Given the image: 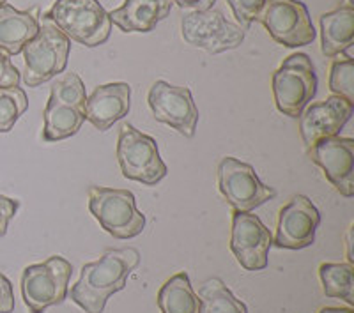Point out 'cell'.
<instances>
[{
	"mask_svg": "<svg viewBox=\"0 0 354 313\" xmlns=\"http://www.w3.org/2000/svg\"><path fill=\"white\" fill-rule=\"evenodd\" d=\"M140 264V253L135 248L109 249L97 262L82 267L78 281L68 290L71 301L85 313H103L106 301L126 287L131 271Z\"/></svg>",
	"mask_w": 354,
	"mask_h": 313,
	"instance_id": "cell-1",
	"label": "cell"
},
{
	"mask_svg": "<svg viewBox=\"0 0 354 313\" xmlns=\"http://www.w3.org/2000/svg\"><path fill=\"white\" fill-rule=\"evenodd\" d=\"M43 20L87 48L105 44L112 32L110 15L97 0H57Z\"/></svg>",
	"mask_w": 354,
	"mask_h": 313,
	"instance_id": "cell-2",
	"label": "cell"
},
{
	"mask_svg": "<svg viewBox=\"0 0 354 313\" xmlns=\"http://www.w3.org/2000/svg\"><path fill=\"white\" fill-rule=\"evenodd\" d=\"M88 211L115 239H133L145 229V216L137 209L135 195L128 189L93 186L88 189Z\"/></svg>",
	"mask_w": 354,
	"mask_h": 313,
	"instance_id": "cell-3",
	"label": "cell"
},
{
	"mask_svg": "<svg viewBox=\"0 0 354 313\" xmlns=\"http://www.w3.org/2000/svg\"><path fill=\"white\" fill-rule=\"evenodd\" d=\"M317 93V75L306 53L289 55L273 73V96L277 108L298 119Z\"/></svg>",
	"mask_w": 354,
	"mask_h": 313,
	"instance_id": "cell-4",
	"label": "cell"
},
{
	"mask_svg": "<svg viewBox=\"0 0 354 313\" xmlns=\"http://www.w3.org/2000/svg\"><path fill=\"white\" fill-rule=\"evenodd\" d=\"M73 265L61 255L43 264L25 267L21 274V296L30 313H44L50 306L61 305L68 297Z\"/></svg>",
	"mask_w": 354,
	"mask_h": 313,
	"instance_id": "cell-5",
	"label": "cell"
},
{
	"mask_svg": "<svg viewBox=\"0 0 354 313\" xmlns=\"http://www.w3.org/2000/svg\"><path fill=\"white\" fill-rule=\"evenodd\" d=\"M71 41L48 21L43 20L36 36L24 46L25 71L24 82L27 87H37L62 73L68 64Z\"/></svg>",
	"mask_w": 354,
	"mask_h": 313,
	"instance_id": "cell-6",
	"label": "cell"
},
{
	"mask_svg": "<svg viewBox=\"0 0 354 313\" xmlns=\"http://www.w3.org/2000/svg\"><path fill=\"white\" fill-rule=\"evenodd\" d=\"M117 161L126 179L145 186H156L167 176V165L161 160L156 140L135 129L129 122H124L119 129Z\"/></svg>",
	"mask_w": 354,
	"mask_h": 313,
	"instance_id": "cell-7",
	"label": "cell"
},
{
	"mask_svg": "<svg viewBox=\"0 0 354 313\" xmlns=\"http://www.w3.org/2000/svg\"><path fill=\"white\" fill-rule=\"evenodd\" d=\"M218 189L227 204L239 213H252L277 197V189L266 186L252 165L232 156L221 158L216 169Z\"/></svg>",
	"mask_w": 354,
	"mask_h": 313,
	"instance_id": "cell-8",
	"label": "cell"
},
{
	"mask_svg": "<svg viewBox=\"0 0 354 313\" xmlns=\"http://www.w3.org/2000/svg\"><path fill=\"white\" fill-rule=\"evenodd\" d=\"M183 39L209 55L238 48L245 41V28L232 23L216 9L186 12L181 20Z\"/></svg>",
	"mask_w": 354,
	"mask_h": 313,
	"instance_id": "cell-9",
	"label": "cell"
},
{
	"mask_svg": "<svg viewBox=\"0 0 354 313\" xmlns=\"http://www.w3.org/2000/svg\"><path fill=\"white\" fill-rule=\"evenodd\" d=\"M257 20L273 41L287 48L312 44L317 36L308 9L301 0H266Z\"/></svg>",
	"mask_w": 354,
	"mask_h": 313,
	"instance_id": "cell-10",
	"label": "cell"
},
{
	"mask_svg": "<svg viewBox=\"0 0 354 313\" xmlns=\"http://www.w3.org/2000/svg\"><path fill=\"white\" fill-rule=\"evenodd\" d=\"M147 101L156 121L169 124L177 133H181L183 137H195L198 108L188 87H179V85H170L169 82L158 80L151 87Z\"/></svg>",
	"mask_w": 354,
	"mask_h": 313,
	"instance_id": "cell-11",
	"label": "cell"
},
{
	"mask_svg": "<svg viewBox=\"0 0 354 313\" xmlns=\"http://www.w3.org/2000/svg\"><path fill=\"white\" fill-rule=\"evenodd\" d=\"M273 246V236L261 218L252 213H232L230 249L246 271H262L268 267V253Z\"/></svg>",
	"mask_w": 354,
	"mask_h": 313,
	"instance_id": "cell-12",
	"label": "cell"
},
{
	"mask_svg": "<svg viewBox=\"0 0 354 313\" xmlns=\"http://www.w3.org/2000/svg\"><path fill=\"white\" fill-rule=\"evenodd\" d=\"M308 158L319 165L340 195H354V140L328 137L308 147Z\"/></svg>",
	"mask_w": 354,
	"mask_h": 313,
	"instance_id": "cell-13",
	"label": "cell"
},
{
	"mask_svg": "<svg viewBox=\"0 0 354 313\" xmlns=\"http://www.w3.org/2000/svg\"><path fill=\"white\" fill-rule=\"evenodd\" d=\"M321 223V213L305 195H296L292 200L282 207L278 216L277 236L273 243L278 248L303 249L312 246L315 232Z\"/></svg>",
	"mask_w": 354,
	"mask_h": 313,
	"instance_id": "cell-14",
	"label": "cell"
},
{
	"mask_svg": "<svg viewBox=\"0 0 354 313\" xmlns=\"http://www.w3.org/2000/svg\"><path fill=\"white\" fill-rule=\"evenodd\" d=\"M354 104L340 96H330L321 103H314L303 110L299 119V133L306 149L328 137H337L353 115Z\"/></svg>",
	"mask_w": 354,
	"mask_h": 313,
	"instance_id": "cell-15",
	"label": "cell"
},
{
	"mask_svg": "<svg viewBox=\"0 0 354 313\" xmlns=\"http://www.w3.org/2000/svg\"><path fill=\"white\" fill-rule=\"evenodd\" d=\"M131 106V87L124 82L100 85L85 101V121L100 131H106L128 115Z\"/></svg>",
	"mask_w": 354,
	"mask_h": 313,
	"instance_id": "cell-16",
	"label": "cell"
},
{
	"mask_svg": "<svg viewBox=\"0 0 354 313\" xmlns=\"http://www.w3.org/2000/svg\"><path fill=\"white\" fill-rule=\"evenodd\" d=\"M172 9V0H124V4L109 12L113 25L122 32H151Z\"/></svg>",
	"mask_w": 354,
	"mask_h": 313,
	"instance_id": "cell-17",
	"label": "cell"
},
{
	"mask_svg": "<svg viewBox=\"0 0 354 313\" xmlns=\"http://www.w3.org/2000/svg\"><path fill=\"white\" fill-rule=\"evenodd\" d=\"M39 30V8L18 11L12 6H0V52L17 55Z\"/></svg>",
	"mask_w": 354,
	"mask_h": 313,
	"instance_id": "cell-18",
	"label": "cell"
},
{
	"mask_svg": "<svg viewBox=\"0 0 354 313\" xmlns=\"http://www.w3.org/2000/svg\"><path fill=\"white\" fill-rule=\"evenodd\" d=\"M354 41V6L351 0L331 12L321 17V43L322 53L326 57H337L346 53Z\"/></svg>",
	"mask_w": 354,
	"mask_h": 313,
	"instance_id": "cell-19",
	"label": "cell"
},
{
	"mask_svg": "<svg viewBox=\"0 0 354 313\" xmlns=\"http://www.w3.org/2000/svg\"><path fill=\"white\" fill-rule=\"evenodd\" d=\"M156 303L161 313H201V299L189 283L188 273H177L167 280Z\"/></svg>",
	"mask_w": 354,
	"mask_h": 313,
	"instance_id": "cell-20",
	"label": "cell"
},
{
	"mask_svg": "<svg viewBox=\"0 0 354 313\" xmlns=\"http://www.w3.org/2000/svg\"><path fill=\"white\" fill-rule=\"evenodd\" d=\"M85 122V113L80 110L66 106V104L57 103L48 99L46 108H44V128L43 140L44 142H59L73 137L80 131L82 124Z\"/></svg>",
	"mask_w": 354,
	"mask_h": 313,
	"instance_id": "cell-21",
	"label": "cell"
},
{
	"mask_svg": "<svg viewBox=\"0 0 354 313\" xmlns=\"http://www.w3.org/2000/svg\"><path fill=\"white\" fill-rule=\"evenodd\" d=\"M201 313H248L245 303L234 296L220 278H211L198 289Z\"/></svg>",
	"mask_w": 354,
	"mask_h": 313,
	"instance_id": "cell-22",
	"label": "cell"
},
{
	"mask_svg": "<svg viewBox=\"0 0 354 313\" xmlns=\"http://www.w3.org/2000/svg\"><path fill=\"white\" fill-rule=\"evenodd\" d=\"M322 289L328 297L344 299L347 305H354V267L353 264H331L324 262L319 267Z\"/></svg>",
	"mask_w": 354,
	"mask_h": 313,
	"instance_id": "cell-23",
	"label": "cell"
},
{
	"mask_svg": "<svg viewBox=\"0 0 354 313\" xmlns=\"http://www.w3.org/2000/svg\"><path fill=\"white\" fill-rule=\"evenodd\" d=\"M28 99L24 88H0V133H9L27 112Z\"/></svg>",
	"mask_w": 354,
	"mask_h": 313,
	"instance_id": "cell-24",
	"label": "cell"
},
{
	"mask_svg": "<svg viewBox=\"0 0 354 313\" xmlns=\"http://www.w3.org/2000/svg\"><path fill=\"white\" fill-rule=\"evenodd\" d=\"M50 99L57 103L73 106V108L80 110L85 113V85L77 73H68L66 77L59 78L50 88Z\"/></svg>",
	"mask_w": 354,
	"mask_h": 313,
	"instance_id": "cell-25",
	"label": "cell"
},
{
	"mask_svg": "<svg viewBox=\"0 0 354 313\" xmlns=\"http://www.w3.org/2000/svg\"><path fill=\"white\" fill-rule=\"evenodd\" d=\"M330 91L354 104V61L353 57L340 53L330 68Z\"/></svg>",
	"mask_w": 354,
	"mask_h": 313,
	"instance_id": "cell-26",
	"label": "cell"
},
{
	"mask_svg": "<svg viewBox=\"0 0 354 313\" xmlns=\"http://www.w3.org/2000/svg\"><path fill=\"white\" fill-rule=\"evenodd\" d=\"M227 2L232 8L234 17L239 21V27L246 30L259 18L266 0H227Z\"/></svg>",
	"mask_w": 354,
	"mask_h": 313,
	"instance_id": "cell-27",
	"label": "cell"
},
{
	"mask_svg": "<svg viewBox=\"0 0 354 313\" xmlns=\"http://www.w3.org/2000/svg\"><path fill=\"white\" fill-rule=\"evenodd\" d=\"M20 85V71L12 66L8 53L0 52V88L18 87Z\"/></svg>",
	"mask_w": 354,
	"mask_h": 313,
	"instance_id": "cell-28",
	"label": "cell"
},
{
	"mask_svg": "<svg viewBox=\"0 0 354 313\" xmlns=\"http://www.w3.org/2000/svg\"><path fill=\"white\" fill-rule=\"evenodd\" d=\"M18 209H20V202L0 195V237L6 236L9 223L17 216Z\"/></svg>",
	"mask_w": 354,
	"mask_h": 313,
	"instance_id": "cell-29",
	"label": "cell"
},
{
	"mask_svg": "<svg viewBox=\"0 0 354 313\" xmlns=\"http://www.w3.org/2000/svg\"><path fill=\"white\" fill-rule=\"evenodd\" d=\"M15 310V294L11 281L0 273V313H12Z\"/></svg>",
	"mask_w": 354,
	"mask_h": 313,
	"instance_id": "cell-30",
	"label": "cell"
},
{
	"mask_svg": "<svg viewBox=\"0 0 354 313\" xmlns=\"http://www.w3.org/2000/svg\"><path fill=\"white\" fill-rule=\"evenodd\" d=\"M172 2L179 6L183 11L197 12V11H207V9H213L216 0H172Z\"/></svg>",
	"mask_w": 354,
	"mask_h": 313,
	"instance_id": "cell-31",
	"label": "cell"
},
{
	"mask_svg": "<svg viewBox=\"0 0 354 313\" xmlns=\"http://www.w3.org/2000/svg\"><path fill=\"white\" fill-rule=\"evenodd\" d=\"M319 313H354L351 308H333V306H328V308H322Z\"/></svg>",
	"mask_w": 354,
	"mask_h": 313,
	"instance_id": "cell-32",
	"label": "cell"
},
{
	"mask_svg": "<svg viewBox=\"0 0 354 313\" xmlns=\"http://www.w3.org/2000/svg\"><path fill=\"white\" fill-rule=\"evenodd\" d=\"M6 2H8V0H0V6H4Z\"/></svg>",
	"mask_w": 354,
	"mask_h": 313,
	"instance_id": "cell-33",
	"label": "cell"
}]
</instances>
